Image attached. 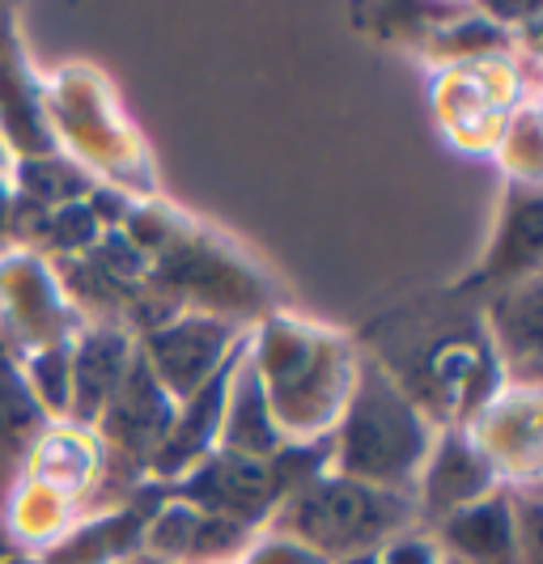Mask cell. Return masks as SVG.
Returning a JSON list of instances; mask_svg holds the SVG:
<instances>
[{
  "mask_svg": "<svg viewBox=\"0 0 543 564\" xmlns=\"http://www.w3.org/2000/svg\"><path fill=\"white\" fill-rule=\"evenodd\" d=\"M408 501L391 488H373L361 480H323L306 488L293 509L289 527L302 547H315L327 556H357L370 552L378 539L400 531L408 522Z\"/></svg>",
  "mask_w": 543,
  "mask_h": 564,
  "instance_id": "cell-2",
  "label": "cell"
},
{
  "mask_svg": "<svg viewBox=\"0 0 543 564\" xmlns=\"http://www.w3.org/2000/svg\"><path fill=\"white\" fill-rule=\"evenodd\" d=\"M488 488V463L476 454V446L450 437L430 467V480H425V497L430 509L437 513H458V509L476 506V497H485Z\"/></svg>",
  "mask_w": 543,
  "mask_h": 564,
  "instance_id": "cell-4",
  "label": "cell"
},
{
  "mask_svg": "<svg viewBox=\"0 0 543 564\" xmlns=\"http://www.w3.org/2000/svg\"><path fill=\"white\" fill-rule=\"evenodd\" d=\"M344 471L352 480L387 488L412 476L425 454V424L387 373H366L352 416L344 424Z\"/></svg>",
  "mask_w": 543,
  "mask_h": 564,
  "instance_id": "cell-1",
  "label": "cell"
},
{
  "mask_svg": "<svg viewBox=\"0 0 543 564\" xmlns=\"http://www.w3.org/2000/svg\"><path fill=\"white\" fill-rule=\"evenodd\" d=\"M446 564H463V561H446Z\"/></svg>",
  "mask_w": 543,
  "mask_h": 564,
  "instance_id": "cell-6",
  "label": "cell"
},
{
  "mask_svg": "<svg viewBox=\"0 0 543 564\" xmlns=\"http://www.w3.org/2000/svg\"><path fill=\"white\" fill-rule=\"evenodd\" d=\"M446 539L463 564H514V518L501 501H476L450 513Z\"/></svg>",
  "mask_w": 543,
  "mask_h": 564,
  "instance_id": "cell-3",
  "label": "cell"
},
{
  "mask_svg": "<svg viewBox=\"0 0 543 564\" xmlns=\"http://www.w3.org/2000/svg\"><path fill=\"white\" fill-rule=\"evenodd\" d=\"M387 564H437V561H433V552L425 543H395Z\"/></svg>",
  "mask_w": 543,
  "mask_h": 564,
  "instance_id": "cell-5",
  "label": "cell"
}]
</instances>
